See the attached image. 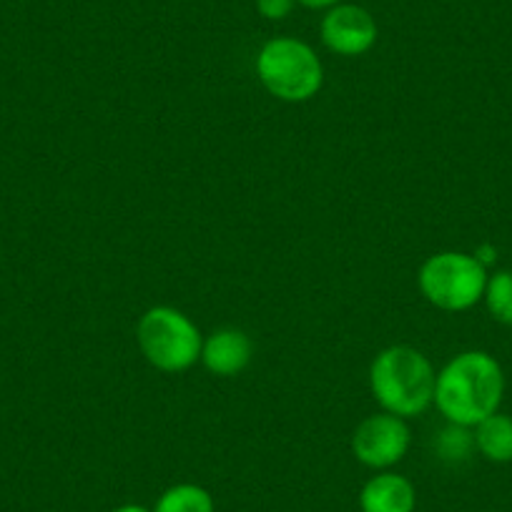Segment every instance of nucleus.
Returning a JSON list of instances; mask_svg holds the SVG:
<instances>
[{
    "label": "nucleus",
    "instance_id": "11",
    "mask_svg": "<svg viewBox=\"0 0 512 512\" xmlns=\"http://www.w3.org/2000/svg\"><path fill=\"white\" fill-rule=\"evenodd\" d=\"M154 512H216L214 497L209 490L191 482L169 487L156 502Z\"/></svg>",
    "mask_w": 512,
    "mask_h": 512
},
{
    "label": "nucleus",
    "instance_id": "13",
    "mask_svg": "<svg viewBox=\"0 0 512 512\" xmlns=\"http://www.w3.org/2000/svg\"><path fill=\"white\" fill-rule=\"evenodd\" d=\"M470 435H467V427L450 425V430H445L440 435V452L447 460H457V457H465L470 450Z\"/></svg>",
    "mask_w": 512,
    "mask_h": 512
},
{
    "label": "nucleus",
    "instance_id": "17",
    "mask_svg": "<svg viewBox=\"0 0 512 512\" xmlns=\"http://www.w3.org/2000/svg\"><path fill=\"white\" fill-rule=\"evenodd\" d=\"M113 512H154V510H149V507H144V505H121V507H116Z\"/></svg>",
    "mask_w": 512,
    "mask_h": 512
},
{
    "label": "nucleus",
    "instance_id": "9",
    "mask_svg": "<svg viewBox=\"0 0 512 512\" xmlns=\"http://www.w3.org/2000/svg\"><path fill=\"white\" fill-rule=\"evenodd\" d=\"M362 512H415L417 490L405 475L379 472L359 492Z\"/></svg>",
    "mask_w": 512,
    "mask_h": 512
},
{
    "label": "nucleus",
    "instance_id": "8",
    "mask_svg": "<svg viewBox=\"0 0 512 512\" xmlns=\"http://www.w3.org/2000/svg\"><path fill=\"white\" fill-rule=\"evenodd\" d=\"M254 354L249 334L236 327H221L201 344V362L216 377H234L244 372Z\"/></svg>",
    "mask_w": 512,
    "mask_h": 512
},
{
    "label": "nucleus",
    "instance_id": "1",
    "mask_svg": "<svg viewBox=\"0 0 512 512\" xmlns=\"http://www.w3.org/2000/svg\"><path fill=\"white\" fill-rule=\"evenodd\" d=\"M505 374L492 354L472 349L452 357L437 372L435 402L450 425L475 427L500 410Z\"/></svg>",
    "mask_w": 512,
    "mask_h": 512
},
{
    "label": "nucleus",
    "instance_id": "16",
    "mask_svg": "<svg viewBox=\"0 0 512 512\" xmlns=\"http://www.w3.org/2000/svg\"><path fill=\"white\" fill-rule=\"evenodd\" d=\"M475 259L480 264H492V259H495V249H492V246H482L480 251H475Z\"/></svg>",
    "mask_w": 512,
    "mask_h": 512
},
{
    "label": "nucleus",
    "instance_id": "12",
    "mask_svg": "<svg viewBox=\"0 0 512 512\" xmlns=\"http://www.w3.org/2000/svg\"><path fill=\"white\" fill-rule=\"evenodd\" d=\"M485 304L487 312L492 314V319H497L500 324H510L512 327V272L510 269H502L487 277L485 287Z\"/></svg>",
    "mask_w": 512,
    "mask_h": 512
},
{
    "label": "nucleus",
    "instance_id": "14",
    "mask_svg": "<svg viewBox=\"0 0 512 512\" xmlns=\"http://www.w3.org/2000/svg\"><path fill=\"white\" fill-rule=\"evenodd\" d=\"M297 0H256V11L267 21H284L294 11Z\"/></svg>",
    "mask_w": 512,
    "mask_h": 512
},
{
    "label": "nucleus",
    "instance_id": "5",
    "mask_svg": "<svg viewBox=\"0 0 512 512\" xmlns=\"http://www.w3.org/2000/svg\"><path fill=\"white\" fill-rule=\"evenodd\" d=\"M136 342L151 367L184 372L201 359L199 327L174 307H151L136 324Z\"/></svg>",
    "mask_w": 512,
    "mask_h": 512
},
{
    "label": "nucleus",
    "instance_id": "7",
    "mask_svg": "<svg viewBox=\"0 0 512 512\" xmlns=\"http://www.w3.org/2000/svg\"><path fill=\"white\" fill-rule=\"evenodd\" d=\"M319 33H322V43L332 53L344 58H357L372 51L379 28L367 8L339 3L324 13Z\"/></svg>",
    "mask_w": 512,
    "mask_h": 512
},
{
    "label": "nucleus",
    "instance_id": "3",
    "mask_svg": "<svg viewBox=\"0 0 512 512\" xmlns=\"http://www.w3.org/2000/svg\"><path fill=\"white\" fill-rule=\"evenodd\" d=\"M256 78L279 101L304 103L322 91L324 66L309 43L272 38L256 53Z\"/></svg>",
    "mask_w": 512,
    "mask_h": 512
},
{
    "label": "nucleus",
    "instance_id": "6",
    "mask_svg": "<svg viewBox=\"0 0 512 512\" xmlns=\"http://www.w3.org/2000/svg\"><path fill=\"white\" fill-rule=\"evenodd\" d=\"M410 450V427L407 420L392 412H374L364 417L352 435V452L364 467L390 470Z\"/></svg>",
    "mask_w": 512,
    "mask_h": 512
},
{
    "label": "nucleus",
    "instance_id": "2",
    "mask_svg": "<svg viewBox=\"0 0 512 512\" xmlns=\"http://www.w3.org/2000/svg\"><path fill=\"white\" fill-rule=\"evenodd\" d=\"M437 372L430 359L410 344L387 347L372 359L369 390L384 412L417 417L435 402Z\"/></svg>",
    "mask_w": 512,
    "mask_h": 512
},
{
    "label": "nucleus",
    "instance_id": "4",
    "mask_svg": "<svg viewBox=\"0 0 512 512\" xmlns=\"http://www.w3.org/2000/svg\"><path fill=\"white\" fill-rule=\"evenodd\" d=\"M420 292L442 312H467L482 302L487 287V267L465 251L432 254L417 274Z\"/></svg>",
    "mask_w": 512,
    "mask_h": 512
},
{
    "label": "nucleus",
    "instance_id": "15",
    "mask_svg": "<svg viewBox=\"0 0 512 512\" xmlns=\"http://www.w3.org/2000/svg\"><path fill=\"white\" fill-rule=\"evenodd\" d=\"M297 3L304 8H312V11H329V8L339 6L342 0H297Z\"/></svg>",
    "mask_w": 512,
    "mask_h": 512
},
{
    "label": "nucleus",
    "instance_id": "10",
    "mask_svg": "<svg viewBox=\"0 0 512 512\" xmlns=\"http://www.w3.org/2000/svg\"><path fill=\"white\" fill-rule=\"evenodd\" d=\"M475 447L490 462H512V417L495 412L475 425Z\"/></svg>",
    "mask_w": 512,
    "mask_h": 512
}]
</instances>
